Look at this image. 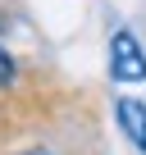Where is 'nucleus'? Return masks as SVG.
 Here are the masks:
<instances>
[{
    "mask_svg": "<svg viewBox=\"0 0 146 155\" xmlns=\"http://www.w3.org/2000/svg\"><path fill=\"white\" fill-rule=\"evenodd\" d=\"M110 73L119 82H146V50L128 28H119L110 37Z\"/></svg>",
    "mask_w": 146,
    "mask_h": 155,
    "instance_id": "1",
    "label": "nucleus"
},
{
    "mask_svg": "<svg viewBox=\"0 0 146 155\" xmlns=\"http://www.w3.org/2000/svg\"><path fill=\"white\" fill-rule=\"evenodd\" d=\"M114 119H119V128L128 132V141H132L137 150H146V105H141L137 96H119Z\"/></svg>",
    "mask_w": 146,
    "mask_h": 155,
    "instance_id": "2",
    "label": "nucleus"
},
{
    "mask_svg": "<svg viewBox=\"0 0 146 155\" xmlns=\"http://www.w3.org/2000/svg\"><path fill=\"white\" fill-rule=\"evenodd\" d=\"M9 78H14V59H9L5 50H0V87H5V82H9Z\"/></svg>",
    "mask_w": 146,
    "mask_h": 155,
    "instance_id": "3",
    "label": "nucleus"
},
{
    "mask_svg": "<svg viewBox=\"0 0 146 155\" xmlns=\"http://www.w3.org/2000/svg\"><path fill=\"white\" fill-rule=\"evenodd\" d=\"M28 155H50V150H28Z\"/></svg>",
    "mask_w": 146,
    "mask_h": 155,
    "instance_id": "4",
    "label": "nucleus"
}]
</instances>
